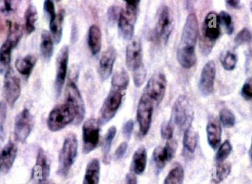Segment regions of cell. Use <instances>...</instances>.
Instances as JSON below:
<instances>
[{"instance_id":"obj_1","label":"cell","mask_w":252,"mask_h":184,"mask_svg":"<svg viewBox=\"0 0 252 184\" xmlns=\"http://www.w3.org/2000/svg\"><path fill=\"white\" fill-rule=\"evenodd\" d=\"M198 36L196 15L191 13L187 17L177 50V59L182 68L189 69L196 63L195 45Z\"/></svg>"},{"instance_id":"obj_2","label":"cell","mask_w":252,"mask_h":184,"mask_svg":"<svg viewBox=\"0 0 252 184\" xmlns=\"http://www.w3.org/2000/svg\"><path fill=\"white\" fill-rule=\"evenodd\" d=\"M219 15L216 12L207 13L202 25V33L200 39V48L203 54L207 56L213 50L216 40L220 34Z\"/></svg>"},{"instance_id":"obj_3","label":"cell","mask_w":252,"mask_h":184,"mask_svg":"<svg viewBox=\"0 0 252 184\" xmlns=\"http://www.w3.org/2000/svg\"><path fill=\"white\" fill-rule=\"evenodd\" d=\"M78 156V139L73 133L66 136L59 155L58 174L66 177Z\"/></svg>"},{"instance_id":"obj_4","label":"cell","mask_w":252,"mask_h":184,"mask_svg":"<svg viewBox=\"0 0 252 184\" xmlns=\"http://www.w3.org/2000/svg\"><path fill=\"white\" fill-rule=\"evenodd\" d=\"M125 2V7L121 10L118 19V30L124 39L131 40L140 1H126Z\"/></svg>"},{"instance_id":"obj_5","label":"cell","mask_w":252,"mask_h":184,"mask_svg":"<svg viewBox=\"0 0 252 184\" xmlns=\"http://www.w3.org/2000/svg\"><path fill=\"white\" fill-rule=\"evenodd\" d=\"M193 118L194 110L189 99L185 96H179L173 105L170 121L185 131L190 128Z\"/></svg>"},{"instance_id":"obj_6","label":"cell","mask_w":252,"mask_h":184,"mask_svg":"<svg viewBox=\"0 0 252 184\" xmlns=\"http://www.w3.org/2000/svg\"><path fill=\"white\" fill-rule=\"evenodd\" d=\"M125 91V90L112 86L109 94L100 108L98 120L100 125H105L115 116L121 108Z\"/></svg>"},{"instance_id":"obj_7","label":"cell","mask_w":252,"mask_h":184,"mask_svg":"<svg viewBox=\"0 0 252 184\" xmlns=\"http://www.w3.org/2000/svg\"><path fill=\"white\" fill-rule=\"evenodd\" d=\"M174 27L173 13L168 6L162 4L158 8L155 28V37L158 42L165 45Z\"/></svg>"},{"instance_id":"obj_8","label":"cell","mask_w":252,"mask_h":184,"mask_svg":"<svg viewBox=\"0 0 252 184\" xmlns=\"http://www.w3.org/2000/svg\"><path fill=\"white\" fill-rule=\"evenodd\" d=\"M75 120V112L64 103L52 110L47 118V127L51 132L60 131Z\"/></svg>"},{"instance_id":"obj_9","label":"cell","mask_w":252,"mask_h":184,"mask_svg":"<svg viewBox=\"0 0 252 184\" xmlns=\"http://www.w3.org/2000/svg\"><path fill=\"white\" fill-rule=\"evenodd\" d=\"M154 103L148 96L142 94L138 103L136 119L139 126V134L144 137L148 134L152 122Z\"/></svg>"},{"instance_id":"obj_10","label":"cell","mask_w":252,"mask_h":184,"mask_svg":"<svg viewBox=\"0 0 252 184\" xmlns=\"http://www.w3.org/2000/svg\"><path fill=\"white\" fill-rule=\"evenodd\" d=\"M65 104L70 107L75 114V124L82 122L85 116V105L81 93L74 81H69L66 88Z\"/></svg>"},{"instance_id":"obj_11","label":"cell","mask_w":252,"mask_h":184,"mask_svg":"<svg viewBox=\"0 0 252 184\" xmlns=\"http://www.w3.org/2000/svg\"><path fill=\"white\" fill-rule=\"evenodd\" d=\"M167 78L164 73H155L147 83L143 94L157 105L162 101L167 89Z\"/></svg>"},{"instance_id":"obj_12","label":"cell","mask_w":252,"mask_h":184,"mask_svg":"<svg viewBox=\"0 0 252 184\" xmlns=\"http://www.w3.org/2000/svg\"><path fill=\"white\" fill-rule=\"evenodd\" d=\"M100 123L90 118L83 125V152L89 154L97 148L100 140Z\"/></svg>"},{"instance_id":"obj_13","label":"cell","mask_w":252,"mask_h":184,"mask_svg":"<svg viewBox=\"0 0 252 184\" xmlns=\"http://www.w3.org/2000/svg\"><path fill=\"white\" fill-rule=\"evenodd\" d=\"M34 124L33 115L29 110L25 108L15 118L14 136L16 140L22 143L26 142L33 129Z\"/></svg>"},{"instance_id":"obj_14","label":"cell","mask_w":252,"mask_h":184,"mask_svg":"<svg viewBox=\"0 0 252 184\" xmlns=\"http://www.w3.org/2000/svg\"><path fill=\"white\" fill-rule=\"evenodd\" d=\"M126 62L127 68L133 73L143 69V50L142 42L139 37H134L130 40L126 48Z\"/></svg>"},{"instance_id":"obj_15","label":"cell","mask_w":252,"mask_h":184,"mask_svg":"<svg viewBox=\"0 0 252 184\" xmlns=\"http://www.w3.org/2000/svg\"><path fill=\"white\" fill-rule=\"evenodd\" d=\"M3 90L7 104L13 107L20 96L22 88L20 78L16 76L11 68L4 74Z\"/></svg>"},{"instance_id":"obj_16","label":"cell","mask_w":252,"mask_h":184,"mask_svg":"<svg viewBox=\"0 0 252 184\" xmlns=\"http://www.w3.org/2000/svg\"><path fill=\"white\" fill-rule=\"evenodd\" d=\"M69 62V47L66 45L62 47L56 58V74L55 89L57 96H60L62 88L66 80Z\"/></svg>"},{"instance_id":"obj_17","label":"cell","mask_w":252,"mask_h":184,"mask_svg":"<svg viewBox=\"0 0 252 184\" xmlns=\"http://www.w3.org/2000/svg\"><path fill=\"white\" fill-rule=\"evenodd\" d=\"M177 142L175 140L168 141L165 147L158 146L153 152V161L157 171L159 173L165 167L167 163L171 161L177 149Z\"/></svg>"},{"instance_id":"obj_18","label":"cell","mask_w":252,"mask_h":184,"mask_svg":"<svg viewBox=\"0 0 252 184\" xmlns=\"http://www.w3.org/2000/svg\"><path fill=\"white\" fill-rule=\"evenodd\" d=\"M216 75V63L214 61H209L203 68L198 82V89L203 96H210L213 93Z\"/></svg>"},{"instance_id":"obj_19","label":"cell","mask_w":252,"mask_h":184,"mask_svg":"<svg viewBox=\"0 0 252 184\" xmlns=\"http://www.w3.org/2000/svg\"><path fill=\"white\" fill-rule=\"evenodd\" d=\"M50 174V161L42 148H39L32 170V179L38 184L46 182Z\"/></svg>"},{"instance_id":"obj_20","label":"cell","mask_w":252,"mask_h":184,"mask_svg":"<svg viewBox=\"0 0 252 184\" xmlns=\"http://www.w3.org/2000/svg\"><path fill=\"white\" fill-rule=\"evenodd\" d=\"M117 58V50L110 46L103 54L99 62L98 74L102 81H106L113 71L114 65Z\"/></svg>"},{"instance_id":"obj_21","label":"cell","mask_w":252,"mask_h":184,"mask_svg":"<svg viewBox=\"0 0 252 184\" xmlns=\"http://www.w3.org/2000/svg\"><path fill=\"white\" fill-rule=\"evenodd\" d=\"M17 147L12 142H7L0 152V172L7 173L13 167L17 155Z\"/></svg>"},{"instance_id":"obj_22","label":"cell","mask_w":252,"mask_h":184,"mask_svg":"<svg viewBox=\"0 0 252 184\" xmlns=\"http://www.w3.org/2000/svg\"><path fill=\"white\" fill-rule=\"evenodd\" d=\"M207 142L210 147L216 149L221 142L222 129L216 118H210L207 125Z\"/></svg>"},{"instance_id":"obj_23","label":"cell","mask_w":252,"mask_h":184,"mask_svg":"<svg viewBox=\"0 0 252 184\" xmlns=\"http://www.w3.org/2000/svg\"><path fill=\"white\" fill-rule=\"evenodd\" d=\"M148 155L146 149L143 146L140 147L135 151L131 161V170L134 174L140 176L146 169Z\"/></svg>"},{"instance_id":"obj_24","label":"cell","mask_w":252,"mask_h":184,"mask_svg":"<svg viewBox=\"0 0 252 184\" xmlns=\"http://www.w3.org/2000/svg\"><path fill=\"white\" fill-rule=\"evenodd\" d=\"M100 176V161L97 158H94L87 164L83 184H99Z\"/></svg>"},{"instance_id":"obj_25","label":"cell","mask_w":252,"mask_h":184,"mask_svg":"<svg viewBox=\"0 0 252 184\" xmlns=\"http://www.w3.org/2000/svg\"><path fill=\"white\" fill-rule=\"evenodd\" d=\"M88 44L93 55H97L101 50L102 33L97 25L90 27L88 33Z\"/></svg>"},{"instance_id":"obj_26","label":"cell","mask_w":252,"mask_h":184,"mask_svg":"<svg viewBox=\"0 0 252 184\" xmlns=\"http://www.w3.org/2000/svg\"><path fill=\"white\" fill-rule=\"evenodd\" d=\"M64 10H61L56 14V17L50 22V34L53 37V41L56 44L60 43L63 35V24L64 19Z\"/></svg>"},{"instance_id":"obj_27","label":"cell","mask_w":252,"mask_h":184,"mask_svg":"<svg viewBox=\"0 0 252 184\" xmlns=\"http://www.w3.org/2000/svg\"><path fill=\"white\" fill-rule=\"evenodd\" d=\"M36 58L32 55H27L23 58L16 59L15 67L18 72L24 76L29 77L36 64Z\"/></svg>"},{"instance_id":"obj_28","label":"cell","mask_w":252,"mask_h":184,"mask_svg":"<svg viewBox=\"0 0 252 184\" xmlns=\"http://www.w3.org/2000/svg\"><path fill=\"white\" fill-rule=\"evenodd\" d=\"M40 50L41 56L46 61L50 60L54 50V41L50 31L44 30L41 33Z\"/></svg>"},{"instance_id":"obj_29","label":"cell","mask_w":252,"mask_h":184,"mask_svg":"<svg viewBox=\"0 0 252 184\" xmlns=\"http://www.w3.org/2000/svg\"><path fill=\"white\" fill-rule=\"evenodd\" d=\"M14 48L9 41H5L0 47V74H5L10 69L11 51Z\"/></svg>"},{"instance_id":"obj_30","label":"cell","mask_w":252,"mask_h":184,"mask_svg":"<svg viewBox=\"0 0 252 184\" xmlns=\"http://www.w3.org/2000/svg\"><path fill=\"white\" fill-rule=\"evenodd\" d=\"M198 133L189 128L185 130L183 138L184 148L189 153H194L198 145Z\"/></svg>"},{"instance_id":"obj_31","label":"cell","mask_w":252,"mask_h":184,"mask_svg":"<svg viewBox=\"0 0 252 184\" xmlns=\"http://www.w3.org/2000/svg\"><path fill=\"white\" fill-rule=\"evenodd\" d=\"M185 180V170L180 164H176L169 172L163 184H183Z\"/></svg>"},{"instance_id":"obj_32","label":"cell","mask_w":252,"mask_h":184,"mask_svg":"<svg viewBox=\"0 0 252 184\" xmlns=\"http://www.w3.org/2000/svg\"><path fill=\"white\" fill-rule=\"evenodd\" d=\"M25 28L28 34L35 30V23L38 20V12L33 4H30L25 12Z\"/></svg>"},{"instance_id":"obj_33","label":"cell","mask_w":252,"mask_h":184,"mask_svg":"<svg viewBox=\"0 0 252 184\" xmlns=\"http://www.w3.org/2000/svg\"><path fill=\"white\" fill-rule=\"evenodd\" d=\"M116 134L117 127L115 126H112L109 127L106 136H105L103 147V162L105 164H108L109 163L111 147H112V142H113Z\"/></svg>"},{"instance_id":"obj_34","label":"cell","mask_w":252,"mask_h":184,"mask_svg":"<svg viewBox=\"0 0 252 184\" xmlns=\"http://www.w3.org/2000/svg\"><path fill=\"white\" fill-rule=\"evenodd\" d=\"M231 171H232V166L229 163L219 164L213 174V182L216 184L221 183L230 175Z\"/></svg>"},{"instance_id":"obj_35","label":"cell","mask_w":252,"mask_h":184,"mask_svg":"<svg viewBox=\"0 0 252 184\" xmlns=\"http://www.w3.org/2000/svg\"><path fill=\"white\" fill-rule=\"evenodd\" d=\"M9 22V34L6 41H9L13 47L17 45L19 41H20L22 37V27L17 24H13Z\"/></svg>"},{"instance_id":"obj_36","label":"cell","mask_w":252,"mask_h":184,"mask_svg":"<svg viewBox=\"0 0 252 184\" xmlns=\"http://www.w3.org/2000/svg\"><path fill=\"white\" fill-rule=\"evenodd\" d=\"M129 81L130 78L127 73L126 71H119L112 77V86L126 90L128 86Z\"/></svg>"},{"instance_id":"obj_37","label":"cell","mask_w":252,"mask_h":184,"mask_svg":"<svg viewBox=\"0 0 252 184\" xmlns=\"http://www.w3.org/2000/svg\"><path fill=\"white\" fill-rule=\"evenodd\" d=\"M235 116L227 108H223L220 112V121L225 128H232L235 124Z\"/></svg>"},{"instance_id":"obj_38","label":"cell","mask_w":252,"mask_h":184,"mask_svg":"<svg viewBox=\"0 0 252 184\" xmlns=\"http://www.w3.org/2000/svg\"><path fill=\"white\" fill-rule=\"evenodd\" d=\"M232 150V146L231 145L230 142L229 140H226L221 146L219 147L218 150L217 154H216V159L219 164L223 163L226 158L230 155Z\"/></svg>"},{"instance_id":"obj_39","label":"cell","mask_w":252,"mask_h":184,"mask_svg":"<svg viewBox=\"0 0 252 184\" xmlns=\"http://www.w3.org/2000/svg\"><path fill=\"white\" fill-rule=\"evenodd\" d=\"M220 25L224 28L226 34L231 35L234 32V25L232 17L229 13L226 11H221L219 15Z\"/></svg>"},{"instance_id":"obj_40","label":"cell","mask_w":252,"mask_h":184,"mask_svg":"<svg viewBox=\"0 0 252 184\" xmlns=\"http://www.w3.org/2000/svg\"><path fill=\"white\" fill-rule=\"evenodd\" d=\"M238 62V57L236 54L232 52H226L221 59V64L223 68L226 71H233L236 67Z\"/></svg>"},{"instance_id":"obj_41","label":"cell","mask_w":252,"mask_h":184,"mask_svg":"<svg viewBox=\"0 0 252 184\" xmlns=\"http://www.w3.org/2000/svg\"><path fill=\"white\" fill-rule=\"evenodd\" d=\"M252 41V34L248 28H244L241 30L235 38V44L237 47L242 44L250 43Z\"/></svg>"},{"instance_id":"obj_42","label":"cell","mask_w":252,"mask_h":184,"mask_svg":"<svg viewBox=\"0 0 252 184\" xmlns=\"http://www.w3.org/2000/svg\"><path fill=\"white\" fill-rule=\"evenodd\" d=\"M173 132H174V129H173V124L171 121L163 123L161 127V136L163 139L167 141L172 140Z\"/></svg>"},{"instance_id":"obj_43","label":"cell","mask_w":252,"mask_h":184,"mask_svg":"<svg viewBox=\"0 0 252 184\" xmlns=\"http://www.w3.org/2000/svg\"><path fill=\"white\" fill-rule=\"evenodd\" d=\"M44 12L49 22H50L55 19L57 13H56L54 3H53V1H50V0H46V1H44Z\"/></svg>"},{"instance_id":"obj_44","label":"cell","mask_w":252,"mask_h":184,"mask_svg":"<svg viewBox=\"0 0 252 184\" xmlns=\"http://www.w3.org/2000/svg\"><path fill=\"white\" fill-rule=\"evenodd\" d=\"M241 96L245 100L250 101L252 99V78H249L244 83L241 89Z\"/></svg>"},{"instance_id":"obj_45","label":"cell","mask_w":252,"mask_h":184,"mask_svg":"<svg viewBox=\"0 0 252 184\" xmlns=\"http://www.w3.org/2000/svg\"><path fill=\"white\" fill-rule=\"evenodd\" d=\"M121 8L118 6H112L108 10V18L111 22H115L119 19L121 14Z\"/></svg>"},{"instance_id":"obj_46","label":"cell","mask_w":252,"mask_h":184,"mask_svg":"<svg viewBox=\"0 0 252 184\" xmlns=\"http://www.w3.org/2000/svg\"><path fill=\"white\" fill-rule=\"evenodd\" d=\"M6 115H7V106L4 102H0V133L3 132Z\"/></svg>"},{"instance_id":"obj_47","label":"cell","mask_w":252,"mask_h":184,"mask_svg":"<svg viewBox=\"0 0 252 184\" xmlns=\"http://www.w3.org/2000/svg\"><path fill=\"white\" fill-rule=\"evenodd\" d=\"M133 130V121L132 120H128L125 123L123 127V134L126 139H129L131 136Z\"/></svg>"},{"instance_id":"obj_48","label":"cell","mask_w":252,"mask_h":184,"mask_svg":"<svg viewBox=\"0 0 252 184\" xmlns=\"http://www.w3.org/2000/svg\"><path fill=\"white\" fill-rule=\"evenodd\" d=\"M127 149V142H123L115 151V156L117 160H121L125 155Z\"/></svg>"},{"instance_id":"obj_49","label":"cell","mask_w":252,"mask_h":184,"mask_svg":"<svg viewBox=\"0 0 252 184\" xmlns=\"http://www.w3.org/2000/svg\"><path fill=\"white\" fill-rule=\"evenodd\" d=\"M14 1H4V4H3V7L1 8V12L2 13L7 14V13H11V12L14 11L15 7L13 4Z\"/></svg>"},{"instance_id":"obj_50","label":"cell","mask_w":252,"mask_h":184,"mask_svg":"<svg viewBox=\"0 0 252 184\" xmlns=\"http://www.w3.org/2000/svg\"><path fill=\"white\" fill-rule=\"evenodd\" d=\"M126 184H137V179L133 173H128L126 176Z\"/></svg>"},{"instance_id":"obj_51","label":"cell","mask_w":252,"mask_h":184,"mask_svg":"<svg viewBox=\"0 0 252 184\" xmlns=\"http://www.w3.org/2000/svg\"><path fill=\"white\" fill-rule=\"evenodd\" d=\"M226 4L229 6V7H232L234 9H239L241 7V1L238 0H229V1H226Z\"/></svg>"},{"instance_id":"obj_52","label":"cell","mask_w":252,"mask_h":184,"mask_svg":"<svg viewBox=\"0 0 252 184\" xmlns=\"http://www.w3.org/2000/svg\"><path fill=\"white\" fill-rule=\"evenodd\" d=\"M249 155H250V162H251V164L252 165V139L251 147H250V152H249Z\"/></svg>"},{"instance_id":"obj_53","label":"cell","mask_w":252,"mask_h":184,"mask_svg":"<svg viewBox=\"0 0 252 184\" xmlns=\"http://www.w3.org/2000/svg\"><path fill=\"white\" fill-rule=\"evenodd\" d=\"M39 184H55L53 183V182H47V181H46V182H42V183H40Z\"/></svg>"},{"instance_id":"obj_54","label":"cell","mask_w":252,"mask_h":184,"mask_svg":"<svg viewBox=\"0 0 252 184\" xmlns=\"http://www.w3.org/2000/svg\"><path fill=\"white\" fill-rule=\"evenodd\" d=\"M251 9H252V1H251Z\"/></svg>"}]
</instances>
